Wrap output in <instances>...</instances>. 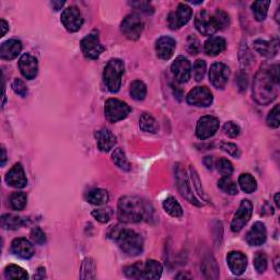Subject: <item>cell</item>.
Here are the masks:
<instances>
[{
  "label": "cell",
  "mask_w": 280,
  "mask_h": 280,
  "mask_svg": "<svg viewBox=\"0 0 280 280\" xmlns=\"http://www.w3.org/2000/svg\"><path fill=\"white\" fill-rule=\"evenodd\" d=\"M148 215V207L141 198L137 196H124L117 204V218L124 223H137Z\"/></svg>",
  "instance_id": "6da1fadb"
},
{
  "label": "cell",
  "mask_w": 280,
  "mask_h": 280,
  "mask_svg": "<svg viewBox=\"0 0 280 280\" xmlns=\"http://www.w3.org/2000/svg\"><path fill=\"white\" fill-rule=\"evenodd\" d=\"M278 83L270 76L268 68H260L253 82V98L260 105H267L277 97Z\"/></svg>",
  "instance_id": "7a4b0ae2"
},
{
  "label": "cell",
  "mask_w": 280,
  "mask_h": 280,
  "mask_svg": "<svg viewBox=\"0 0 280 280\" xmlns=\"http://www.w3.org/2000/svg\"><path fill=\"white\" fill-rule=\"evenodd\" d=\"M114 240L120 248L130 256L139 255L143 251V239L137 232L128 229H120Z\"/></svg>",
  "instance_id": "3957f363"
},
{
  "label": "cell",
  "mask_w": 280,
  "mask_h": 280,
  "mask_svg": "<svg viewBox=\"0 0 280 280\" xmlns=\"http://www.w3.org/2000/svg\"><path fill=\"white\" fill-rule=\"evenodd\" d=\"M125 71L124 61L114 58L107 62V65L103 74V80H104L105 87L112 93L119 91L121 87V78H123Z\"/></svg>",
  "instance_id": "277c9868"
},
{
  "label": "cell",
  "mask_w": 280,
  "mask_h": 280,
  "mask_svg": "<svg viewBox=\"0 0 280 280\" xmlns=\"http://www.w3.org/2000/svg\"><path fill=\"white\" fill-rule=\"evenodd\" d=\"M174 175H175V180H176V186H178L180 193L182 194V196L184 198H186V200L193 205L198 206V207L202 206L201 202L198 200L195 197V195L193 194L191 184H189L188 182L187 174L180 163L174 165Z\"/></svg>",
  "instance_id": "5b68a950"
},
{
  "label": "cell",
  "mask_w": 280,
  "mask_h": 280,
  "mask_svg": "<svg viewBox=\"0 0 280 280\" xmlns=\"http://www.w3.org/2000/svg\"><path fill=\"white\" fill-rule=\"evenodd\" d=\"M105 116L111 123L125 120L132 112V108L127 105V103L119 100V99H108L105 103Z\"/></svg>",
  "instance_id": "8992f818"
},
{
  "label": "cell",
  "mask_w": 280,
  "mask_h": 280,
  "mask_svg": "<svg viewBox=\"0 0 280 280\" xmlns=\"http://www.w3.org/2000/svg\"><path fill=\"white\" fill-rule=\"evenodd\" d=\"M143 21L136 13H132L125 18L121 22L120 31L128 40H138L143 31Z\"/></svg>",
  "instance_id": "52a82bcc"
},
{
  "label": "cell",
  "mask_w": 280,
  "mask_h": 280,
  "mask_svg": "<svg viewBox=\"0 0 280 280\" xmlns=\"http://www.w3.org/2000/svg\"><path fill=\"white\" fill-rule=\"evenodd\" d=\"M81 51L83 55L89 60H97V58L104 52V46L101 44L99 35L96 32L90 33L81 40Z\"/></svg>",
  "instance_id": "ba28073f"
},
{
  "label": "cell",
  "mask_w": 280,
  "mask_h": 280,
  "mask_svg": "<svg viewBox=\"0 0 280 280\" xmlns=\"http://www.w3.org/2000/svg\"><path fill=\"white\" fill-rule=\"evenodd\" d=\"M253 214V205L248 200H242L240 207L233 216L231 222V230L233 232H240L250 221Z\"/></svg>",
  "instance_id": "9c48e42d"
},
{
  "label": "cell",
  "mask_w": 280,
  "mask_h": 280,
  "mask_svg": "<svg viewBox=\"0 0 280 280\" xmlns=\"http://www.w3.org/2000/svg\"><path fill=\"white\" fill-rule=\"evenodd\" d=\"M193 15V11L189 6L185 3H180L176 10L171 12L168 18V23L170 29L179 30L188 23Z\"/></svg>",
  "instance_id": "30bf717a"
},
{
  "label": "cell",
  "mask_w": 280,
  "mask_h": 280,
  "mask_svg": "<svg viewBox=\"0 0 280 280\" xmlns=\"http://www.w3.org/2000/svg\"><path fill=\"white\" fill-rule=\"evenodd\" d=\"M214 97L206 87H196L187 94V103L197 107H208L212 104Z\"/></svg>",
  "instance_id": "8fae6325"
},
{
  "label": "cell",
  "mask_w": 280,
  "mask_h": 280,
  "mask_svg": "<svg viewBox=\"0 0 280 280\" xmlns=\"http://www.w3.org/2000/svg\"><path fill=\"white\" fill-rule=\"evenodd\" d=\"M219 128V120L214 116L207 115L198 120L196 125V136L204 140L210 138L217 133Z\"/></svg>",
  "instance_id": "7c38bea8"
},
{
  "label": "cell",
  "mask_w": 280,
  "mask_h": 280,
  "mask_svg": "<svg viewBox=\"0 0 280 280\" xmlns=\"http://www.w3.org/2000/svg\"><path fill=\"white\" fill-rule=\"evenodd\" d=\"M61 22L67 31L77 32L83 24V17L77 7H69L61 13Z\"/></svg>",
  "instance_id": "4fadbf2b"
},
{
  "label": "cell",
  "mask_w": 280,
  "mask_h": 280,
  "mask_svg": "<svg viewBox=\"0 0 280 280\" xmlns=\"http://www.w3.org/2000/svg\"><path fill=\"white\" fill-rule=\"evenodd\" d=\"M230 77V69L227 65L216 62L210 67L209 80L211 84L217 89H224Z\"/></svg>",
  "instance_id": "5bb4252c"
},
{
  "label": "cell",
  "mask_w": 280,
  "mask_h": 280,
  "mask_svg": "<svg viewBox=\"0 0 280 280\" xmlns=\"http://www.w3.org/2000/svg\"><path fill=\"white\" fill-rule=\"evenodd\" d=\"M171 71H172L174 79L179 83L187 82L192 75V66L191 62L184 56L176 57V60L171 66Z\"/></svg>",
  "instance_id": "9a60e30c"
},
{
  "label": "cell",
  "mask_w": 280,
  "mask_h": 280,
  "mask_svg": "<svg viewBox=\"0 0 280 280\" xmlns=\"http://www.w3.org/2000/svg\"><path fill=\"white\" fill-rule=\"evenodd\" d=\"M195 26L198 32L202 35H212L217 32L212 15L206 10L197 13L195 18Z\"/></svg>",
  "instance_id": "2e32d148"
},
{
  "label": "cell",
  "mask_w": 280,
  "mask_h": 280,
  "mask_svg": "<svg viewBox=\"0 0 280 280\" xmlns=\"http://www.w3.org/2000/svg\"><path fill=\"white\" fill-rule=\"evenodd\" d=\"M6 182L15 188H23L28 185V179L21 163H17L12 166L6 175Z\"/></svg>",
  "instance_id": "e0dca14e"
},
{
  "label": "cell",
  "mask_w": 280,
  "mask_h": 280,
  "mask_svg": "<svg viewBox=\"0 0 280 280\" xmlns=\"http://www.w3.org/2000/svg\"><path fill=\"white\" fill-rule=\"evenodd\" d=\"M19 69L21 74L25 77L26 79L32 80L34 79L36 75H38V60L31 54L26 53L24 55H22L19 60Z\"/></svg>",
  "instance_id": "ac0fdd59"
},
{
  "label": "cell",
  "mask_w": 280,
  "mask_h": 280,
  "mask_svg": "<svg viewBox=\"0 0 280 280\" xmlns=\"http://www.w3.org/2000/svg\"><path fill=\"white\" fill-rule=\"evenodd\" d=\"M267 239V231L264 223L255 222L246 234V242L251 246L263 245Z\"/></svg>",
  "instance_id": "d6986e66"
},
{
  "label": "cell",
  "mask_w": 280,
  "mask_h": 280,
  "mask_svg": "<svg viewBox=\"0 0 280 280\" xmlns=\"http://www.w3.org/2000/svg\"><path fill=\"white\" fill-rule=\"evenodd\" d=\"M229 268L233 275L240 276L247 267V257L241 252H230L227 256Z\"/></svg>",
  "instance_id": "ffe728a7"
},
{
  "label": "cell",
  "mask_w": 280,
  "mask_h": 280,
  "mask_svg": "<svg viewBox=\"0 0 280 280\" xmlns=\"http://www.w3.org/2000/svg\"><path fill=\"white\" fill-rule=\"evenodd\" d=\"M176 46L175 40L170 36H162L156 42L157 56L161 60H170L172 57Z\"/></svg>",
  "instance_id": "44dd1931"
},
{
  "label": "cell",
  "mask_w": 280,
  "mask_h": 280,
  "mask_svg": "<svg viewBox=\"0 0 280 280\" xmlns=\"http://www.w3.org/2000/svg\"><path fill=\"white\" fill-rule=\"evenodd\" d=\"M11 251L15 255L21 259H31L34 254V247L29 240L24 238L15 239L11 243Z\"/></svg>",
  "instance_id": "7402d4cb"
},
{
  "label": "cell",
  "mask_w": 280,
  "mask_h": 280,
  "mask_svg": "<svg viewBox=\"0 0 280 280\" xmlns=\"http://www.w3.org/2000/svg\"><path fill=\"white\" fill-rule=\"evenodd\" d=\"M22 51V44L20 40L11 39L2 43L0 47V57L4 60H12L20 55Z\"/></svg>",
  "instance_id": "603a6c76"
},
{
  "label": "cell",
  "mask_w": 280,
  "mask_h": 280,
  "mask_svg": "<svg viewBox=\"0 0 280 280\" xmlns=\"http://www.w3.org/2000/svg\"><path fill=\"white\" fill-rule=\"evenodd\" d=\"M96 138H97L98 148L103 152L110 151L111 149L116 144L115 135L113 134L111 130H108L106 128L98 130V132L96 133Z\"/></svg>",
  "instance_id": "cb8c5ba5"
},
{
  "label": "cell",
  "mask_w": 280,
  "mask_h": 280,
  "mask_svg": "<svg viewBox=\"0 0 280 280\" xmlns=\"http://www.w3.org/2000/svg\"><path fill=\"white\" fill-rule=\"evenodd\" d=\"M227 47V42L221 36H210L205 43V53L209 56H217Z\"/></svg>",
  "instance_id": "d4e9b609"
},
{
  "label": "cell",
  "mask_w": 280,
  "mask_h": 280,
  "mask_svg": "<svg viewBox=\"0 0 280 280\" xmlns=\"http://www.w3.org/2000/svg\"><path fill=\"white\" fill-rule=\"evenodd\" d=\"M162 272H163V268H162V265L159 261L155 260H149L146 264H143L141 279L157 280L161 278Z\"/></svg>",
  "instance_id": "484cf974"
},
{
  "label": "cell",
  "mask_w": 280,
  "mask_h": 280,
  "mask_svg": "<svg viewBox=\"0 0 280 280\" xmlns=\"http://www.w3.org/2000/svg\"><path fill=\"white\" fill-rule=\"evenodd\" d=\"M254 49L265 57H273L277 53V42H267L265 40H256Z\"/></svg>",
  "instance_id": "4316f807"
},
{
  "label": "cell",
  "mask_w": 280,
  "mask_h": 280,
  "mask_svg": "<svg viewBox=\"0 0 280 280\" xmlns=\"http://www.w3.org/2000/svg\"><path fill=\"white\" fill-rule=\"evenodd\" d=\"M108 193L105 189L102 188H94L88 192L87 194V200L91 205L94 206H104L108 201Z\"/></svg>",
  "instance_id": "83f0119b"
},
{
  "label": "cell",
  "mask_w": 280,
  "mask_h": 280,
  "mask_svg": "<svg viewBox=\"0 0 280 280\" xmlns=\"http://www.w3.org/2000/svg\"><path fill=\"white\" fill-rule=\"evenodd\" d=\"M139 127L146 133H157L159 129L158 121L155 117L149 113H143L139 119Z\"/></svg>",
  "instance_id": "f1b7e54d"
},
{
  "label": "cell",
  "mask_w": 280,
  "mask_h": 280,
  "mask_svg": "<svg viewBox=\"0 0 280 280\" xmlns=\"http://www.w3.org/2000/svg\"><path fill=\"white\" fill-rule=\"evenodd\" d=\"M97 266L96 261L91 257H87L81 265L80 278L81 279H94L96 278Z\"/></svg>",
  "instance_id": "f546056e"
},
{
  "label": "cell",
  "mask_w": 280,
  "mask_h": 280,
  "mask_svg": "<svg viewBox=\"0 0 280 280\" xmlns=\"http://www.w3.org/2000/svg\"><path fill=\"white\" fill-rule=\"evenodd\" d=\"M202 272H204L205 276L210 279H217L219 277V269L217 266V261L212 256H207L202 263Z\"/></svg>",
  "instance_id": "4dcf8cb0"
},
{
  "label": "cell",
  "mask_w": 280,
  "mask_h": 280,
  "mask_svg": "<svg viewBox=\"0 0 280 280\" xmlns=\"http://www.w3.org/2000/svg\"><path fill=\"white\" fill-rule=\"evenodd\" d=\"M163 209L165 212H168L170 216L175 217V218H180V217L183 216L182 206H180L179 201L172 196L168 197L163 201Z\"/></svg>",
  "instance_id": "1f68e13d"
},
{
  "label": "cell",
  "mask_w": 280,
  "mask_h": 280,
  "mask_svg": "<svg viewBox=\"0 0 280 280\" xmlns=\"http://www.w3.org/2000/svg\"><path fill=\"white\" fill-rule=\"evenodd\" d=\"M129 92L135 101H143L147 96V87L141 80H135L130 84Z\"/></svg>",
  "instance_id": "d6a6232c"
},
{
  "label": "cell",
  "mask_w": 280,
  "mask_h": 280,
  "mask_svg": "<svg viewBox=\"0 0 280 280\" xmlns=\"http://www.w3.org/2000/svg\"><path fill=\"white\" fill-rule=\"evenodd\" d=\"M112 159H113V162L115 163V165L119 166V168L121 170L129 171L130 168H132L123 149L116 148L112 153Z\"/></svg>",
  "instance_id": "836d02e7"
},
{
  "label": "cell",
  "mask_w": 280,
  "mask_h": 280,
  "mask_svg": "<svg viewBox=\"0 0 280 280\" xmlns=\"http://www.w3.org/2000/svg\"><path fill=\"white\" fill-rule=\"evenodd\" d=\"M23 225V219L16 215L7 214L1 217V227L6 230H16Z\"/></svg>",
  "instance_id": "e575fe53"
},
{
  "label": "cell",
  "mask_w": 280,
  "mask_h": 280,
  "mask_svg": "<svg viewBox=\"0 0 280 280\" xmlns=\"http://www.w3.org/2000/svg\"><path fill=\"white\" fill-rule=\"evenodd\" d=\"M270 1H255L252 4V11L256 21L261 22L266 19Z\"/></svg>",
  "instance_id": "d590c367"
},
{
  "label": "cell",
  "mask_w": 280,
  "mask_h": 280,
  "mask_svg": "<svg viewBox=\"0 0 280 280\" xmlns=\"http://www.w3.org/2000/svg\"><path fill=\"white\" fill-rule=\"evenodd\" d=\"M239 185L243 192L245 193H253L256 191L257 188V184L255 179L250 173H243L240 176H239Z\"/></svg>",
  "instance_id": "8d00e7d4"
},
{
  "label": "cell",
  "mask_w": 280,
  "mask_h": 280,
  "mask_svg": "<svg viewBox=\"0 0 280 280\" xmlns=\"http://www.w3.org/2000/svg\"><path fill=\"white\" fill-rule=\"evenodd\" d=\"M26 201H28V197L26 194L23 192H15L11 194L10 198H9V202L13 210H23L26 206Z\"/></svg>",
  "instance_id": "74e56055"
},
{
  "label": "cell",
  "mask_w": 280,
  "mask_h": 280,
  "mask_svg": "<svg viewBox=\"0 0 280 280\" xmlns=\"http://www.w3.org/2000/svg\"><path fill=\"white\" fill-rule=\"evenodd\" d=\"M4 276L8 279H28L29 275L25 270L17 265H9L4 269Z\"/></svg>",
  "instance_id": "f35d334b"
},
{
  "label": "cell",
  "mask_w": 280,
  "mask_h": 280,
  "mask_svg": "<svg viewBox=\"0 0 280 280\" xmlns=\"http://www.w3.org/2000/svg\"><path fill=\"white\" fill-rule=\"evenodd\" d=\"M212 19H214L217 31L224 30L225 28H228L230 24L229 15L225 11L221 10V9H218V10L215 11L214 15H212Z\"/></svg>",
  "instance_id": "ab89813d"
},
{
  "label": "cell",
  "mask_w": 280,
  "mask_h": 280,
  "mask_svg": "<svg viewBox=\"0 0 280 280\" xmlns=\"http://www.w3.org/2000/svg\"><path fill=\"white\" fill-rule=\"evenodd\" d=\"M218 187L221 191L229 194V195H236L238 194V186L229 176H223L218 180Z\"/></svg>",
  "instance_id": "60d3db41"
},
{
  "label": "cell",
  "mask_w": 280,
  "mask_h": 280,
  "mask_svg": "<svg viewBox=\"0 0 280 280\" xmlns=\"http://www.w3.org/2000/svg\"><path fill=\"white\" fill-rule=\"evenodd\" d=\"M268 260L267 256L263 252H257L254 256V267L257 273L263 274L267 269Z\"/></svg>",
  "instance_id": "b9f144b4"
},
{
  "label": "cell",
  "mask_w": 280,
  "mask_h": 280,
  "mask_svg": "<svg viewBox=\"0 0 280 280\" xmlns=\"http://www.w3.org/2000/svg\"><path fill=\"white\" fill-rule=\"evenodd\" d=\"M206 70H207L206 61L202 60H196L195 64H194V67H193V76H194V79H195V81L200 82V81L204 79Z\"/></svg>",
  "instance_id": "7bdbcfd3"
},
{
  "label": "cell",
  "mask_w": 280,
  "mask_h": 280,
  "mask_svg": "<svg viewBox=\"0 0 280 280\" xmlns=\"http://www.w3.org/2000/svg\"><path fill=\"white\" fill-rule=\"evenodd\" d=\"M142 270H143V264L136 263L134 265H130V266H127V267H125L124 272H125L126 276H127L128 278L141 279Z\"/></svg>",
  "instance_id": "ee69618b"
},
{
  "label": "cell",
  "mask_w": 280,
  "mask_h": 280,
  "mask_svg": "<svg viewBox=\"0 0 280 280\" xmlns=\"http://www.w3.org/2000/svg\"><path fill=\"white\" fill-rule=\"evenodd\" d=\"M217 170L222 176H230L233 172V165L231 162L225 158H221L217 161Z\"/></svg>",
  "instance_id": "f6af8a7d"
},
{
  "label": "cell",
  "mask_w": 280,
  "mask_h": 280,
  "mask_svg": "<svg viewBox=\"0 0 280 280\" xmlns=\"http://www.w3.org/2000/svg\"><path fill=\"white\" fill-rule=\"evenodd\" d=\"M112 215L113 212L111 208H100L92 211V216L101 223H107L111 220Z\"/></svg>",
  "instance_id": "bcb514c9"
},
{
  "label": "cell",
  "mask_w": 280,
  "mask_h": 280,
  "mask_svg": "<svg viewBox=\"0 0 280 280\" xmlns=\"http://www.w3.org/2000/svg\"><path fill=\"white\" fill-rule=\"evenodd\" d=\"M189 173H191L193 185H194V187H195L196 192L200 194V196H201L202 200H207V197L205 195V192H204V188H202V185H201V180L200 179V176H198V173L196 172V170L194 169L193 166L189 168Z\"/></svg>",
  "instance_id": "7dc6e473"
},
{
  "label": "cell",
  "mask_w": 280,
  "mask_h": 280,
  "mask_svg": "<svg viewBox=\"0 0 280 280\" xmlns=\"http://www.w3.org/2000/svg\"><path fill=\"white\" fill-rule=\"evenodd\" d=\"M279 115H280V110H279V105H275L272 111L269 112V114L267 116V125L269 127L272 128H278L280 125V120H279Z\"/></svg>",
  "instance_id": "c3c4849f"
},
{
  "label": "cell",
  "mask_w": 280,
  "mask_h": 280,
  "mask_svg": "<svg viewBox=\"0 0 280 280\" xmlns=\"http://www.w3.org/2000/svg\"><path fill=\"white\" fill-rule=\"evenodd\" d=\"M200 51V42L195 35H189L187 39V52L192 55H196Z\"/></svg>",
  "instance_id": "681fc988"
},
{
  "label": "cell",
  "mask_w": 280,
  "mask_h": 280,
  "mask_svg": "<svg viewBox=\"0 0 280 280\" xmlns=\"http://www.w3.org/2000/svg\"><path fill=\"white\" fill-rule=\"evenodd\" d=\"M12 89H13V91H15V93L20 97L24 98L26 97V94H28V87H26L24 81H22L19 78H16L15 80H13Z\"/></svg>",
  "instance_id": "f907efd6"
},
{
  "label": "cell",
  "mask_w": 280,
  "mask_h": 280,
  "mask_svg": "<svg viewBox=\"0 0 280 280\" xmlns=\"http://www.w3.org/2000/svg\"><path fill=\"white\" fill-rule=\"evenodd\" d=\"M223 132L225 135H228L229 137L234 138L240 135L241 128L240 126L233 123V121H228V123H225V125L223 126Z\"/></svg>",
  "instance_id": "816d5d0a"
},
{
  "label": "cell",
  "mask_w": 280,
  "mask_h": 280,
  "mask_svg": "<svg viewBox=\"0 0 280 280\" xmlns=\"http://www.w3.org/2000/svg\"><path fill=\"white\" fill-rule=\"evenodd\" d=\"M31 240H32L35 244L43 245L44 243L46 242V236H45L42 229L34 228L32 231H31Z\"/></svg>",
  "instance_id": "f5cc1de1"
},
{
  "label": "cell",
  "mask_w": 280,
  "mask_h": 280,
  "mask_svg": "<svg viewBox=\"0 0 280 280\" xmlns=\"http://www.w3.org/2000/svg\"><path fill=\"white\" fill-rule=\"evenodd\" d=\"M220 148L222 149L224 152H227L228 155L239 158L241 156V151L237 144L231 143V142H221L220 143Z\"/></svg>",
  "instance_id": "db71d44e"
},
{
  "label": "cell",
  "mask_w": 280,
  "mask_h": 280,
  "mask_svg": "<svg viewBox=\"0 0 280 280\" xmlns=\"http://www.w3.org/2000/svg\"><path fill=\"white\" fill-rule=\"evenodd\" d=\"M130 4L134 6L136 9H139L140 11H142L144 13H152L153 12V8H152L150 2L137 1V2H132Z\"/></svg>",
  "instance_id": "11a10c76"
},
{
  "label": "cell",
  "mask_w": 280,
  "mask_h": 280,
  "mask_svg": "<svg viewBox=\"0 0 280 280\" xmlns=\"http://www.w3.org/2000/svg\"><path fill=\"white\" fill-rule=\"evenodd\" d=\"M0 26H1V36H4L7 31L9 30V24L3 19H1V21H0Z\"/></svg>",
  "instance_id": "9f6ffc18"
},
{
  "label": "cell",
  "mask_w": 280,
  "mask_h": 280,
  "mask_svg": "<svg viewBox=\"0 0 280 280\" xmlns=\"http://www.w3.org/2000/svg\"><path fill=\"white\" fill-rule=\"evenodd\" d=\"M51 4H52V7H53L54 10L58 11V10H60V9L62 8V6H64L65 1H52Z\"/></svg>",
  "instance_id": "6f0895ef"
},
{
  "label": "cell",
  "mask_w": 280,
  "mask_h": 280,
  "mask_svg": "<svg viewBox=\"0 0 280 280\" xmlns=\"http://www.w3.org/2000/svg\"><path fill=\"white\" fill-rule=\"evenodd\" d=\"M205 164L208 169H212V165H214V161H212V157H206L205 158Z\"/></svg>",
  "instance_id": "680465c9"
},
{
  "label": "cell",
  "mask_w": 280,
  "mask_h": 280,
  "mask_svg": "<svg viewBox=\"0 0 280 280\" xmlns=\"http://www.w3.org/2000/svg\"><path fill=\"white\" fill-rule=\"evenodd\" d=\"M6 161H7V152H6V149H4V147L2 146L1 147V166L4 165Z\"/></svg>",
  "instance_id": "91938a15"
},
{
  "label": "cell",
  "mask_w": 280,
  "mask_h": 280,
  "mask_svg": "<svg viewBox=\"0 0 280 280\" xmlns=\"http://www.w3.org/2000/svg\"><path fill=\"white\" fill-rule=\"evenodd\" d=\"M275 202H276V206L279 207V193L275 195Z\"/></svg>",
  "instance_id": "94428289"
},
{
  "label": "cell",
  "mask_w": 280,
  "mask_h": 280,
  "mask_svg": "<svg viewBox=\"0 0 280 280\" xmlns=\"http://www.w3.org/2000/svg\"><path fill=\"white\" fill-rule=\"evenodd\" d=\"M176 278H191V276H185V275H178Z\"/></svg>",
  "instance_id": "6125c7cd"
}]
</instances>
